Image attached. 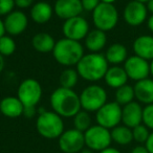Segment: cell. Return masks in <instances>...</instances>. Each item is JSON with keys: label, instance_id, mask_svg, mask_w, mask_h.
<instances>
[{"label": "cell", "instance_id": "6da1fadb", "mask_svg": "<svg viewBox=\"0 0 153 153\" xmlns=\"http://www.w3.org/2000/svg\"><path fill=\"white\" fill-rule=\"evenodd\" d=\"M105 55L101 53H90L84 55L76 64V72L82 79L89 82H97L104 79L109 68Z\"/></svg>", "mask_w": 153, "mask_h": 153}, {"label": "cell", "instance_id": "7a4b0ae2", "mask_svg": "<svg viewBox=\"0 0 153 153\" xmlns=\"http://www.w3.org/2000/svg\"><path fill=\"white\" fill-rule=\"evenodd\" d=\"M51 106L53 111L62 117H74L82 109L79 94L61 86L51 94Z\"/></svg>", "mask_w": 153, "mask_h": 153}, {"label": "cell", "instance_id": "3957f363", "mask_svg": "<svg viewBox=\"0 0 153 153\" xmlns=\"http://www.w3.org/2000/svg\"><path fill=\"white\" fill-rule=\"evenodd\" d=\"M53 56L59 64L63 66H74L79 63L84 56L83 45L79 41L67 38L60 39L56 42Z\"/></svg>", "mask_w": 153, "mask_h": 153}, {"label": "cell", "instance_id": "277c9868", "mask_svg": "<svg viewBox=\"0 0 153 153\" xmlns=\"http://www.w3.org/2000/svg\"><path fill=\"white\" fill-rule=\"evenodd\" d=\"M36 121V129L42 137L47 140H56L61 136L64 130V122L62 117L55 111H47L44 109L38 110Z\"/></svg>", "mask_w": 153, "mask_h": 153}, {"label": "cell", "instance_id": "5b68a950", "mask_svg": "<svg viewBox=\"0 0 153 153\" xmlns=\"http://www.w3.org/2000/svg\"><path fill=\"white\" fill-rule=\"evenodd\" d=\"M92 21L96 28L103 32H109L119 22V12L113 4L101 2L92 12Z\"/></svg>", "mask_w": 153, "mask_h": 153}, {"label": "cell", "instance_id": "8992f818", "mask_svg": "<svg viewBox=\"0 0 153 153\" xmlns=\"http://www.w3.org/2000/svg\"><path fill=\"white\" fill-rule=\"evenodd\" d=\"M80 102L83 110L87 112H97L107 103V92L102 86L91 84L81 92Z\"/></svg>", "mask_w": 153, "mask_h": 153}, {"label": "cell", "instance_id": "52a82bcc", "mask_svg": "<svg viewBox=\"0 0 153 153\" xmlns=\"http://www.w3.org/2000/svg\"><path fill=\"white\" fill-rule=\"evenodd\" d=\"M85 146L92 151H102L110 147L112 142L111 132L109 129L100 125H92L87 131L84 132Z\"/></svg>", "mask_w": 153, "mask_h": 153}, {"label": "cell", "instance_id": "ba28073f", "mask_svg": "<svg viewBox=\"0 0 153 153\" xmlns=\"http://www.w3.org/2000/svg\"><path fill=\"white\" fill-rule=\"evenodd\" d=\"M97 124L107 129H113L122 122V106L117 102H107L96 112Z\"/></svg>", "mask_w": 153, "mask_h": 153}, {"label": "cell", "instance_id": "9c48e42d", "mask_svg": "<svg viewBox=\"0 0 153 153\" xmlns=\"http://www.w3.org/2000/svg\"><path fill=\"white\" fill-rule=\"evenodd\" d=\"M42 97V87L35 79H25L18 87L17 98L24 107H36Z\"/></svg>", "mask_w": 153, "mask_h": 153}, {"label": "cell", "instance_id": "30bf717a", "mask_svg": "<svg viewBox=\"0 0 153 153\" xmlns=\"http://www.w3.org/2000/svg\"><path fill=\"white\" fill-rule=\"evenodd\" d=\"M89 30V23L82 16H76V17L65 20L62 26L64 38L79 41V42L85 39Z\"/></svg>", "mask_w": 153, "mask_h": 153}, {"label": "cell", "instance_id": "8fae6325", "mask_svg": "<svg viewBox=\"0 0 153 153\" xmlns=\"http://www.w3.org/2000/svg\"><path fill=\"white\" fill-rule=\"evenodd\" d=\"M84 146V133L74 128L65 130L59 137V147L64 153H80Z\"/></svg>", "mask_w": 153, "mask_h": 153}, {"label": "cell", "instance_id": "7c38bea8", "mask_svg": "<svg viewBox=\"0 0 153 153\" xmlns=\"http://www.w3.org/2000/svg\"><path fill=\"white\" fill-rule=\"evenodd\" d=\"M123 67L128 78L135 82L147 79L150 76V62L135 55L128 57Z\"/></svg>", "mask_w": 153, "mask_h": 153}, {"label": "cell", "instance_id": "4fadbf2b", "mask_svg": "<svg viewBox=\"0 0 153 153\" xmlns=\"http://www.w3.org/2000/svg\"><path fill=\"white\" fill-rule=\"evenodd\" d=\"M148 10L145 3L131 0L126 4L123 12V18L130 26H140L148 19Z\"/></svg>", "mask_w": 153, "mask_h": 153}, {"label": "cell", "instance_id": "5bb4252c", "mask_svg": "<svg viewBox=\"0 0 153 153\" xmlns=\"http://www.w3.org/2000/svg\"><path fill=\"white\" fill-rule=\"evenodd\" d=\"M5 33L10 36H19L26 30L28 25L27 16L22 11H13L4 19Z\"/></svg>", "mask_w": 153, "mask_h": 153}, {"label": "cell", "instance_id": "9a60e30c", "mask_svg": "<svg viewBox=\"0 0 153 153\" xmlns=\"http://www.w3.org/2000/svg\"><path fill=\"white\" fill-rule=\"evenodd\" d=\"M53 12L59 18L67 20L81 16L83 7L81 0H57L53 5Z\"/></svg>", "mask_w": 153, "mask_h": 153}, {"label": "cell", "instance_id": "2e32d148", "mask_svg": "<svg viewBox=\"0 0 153 153\" xmlns=\"http://www.w3.org/2000/svg\"><path fill=\"white\" fill-rule=\"evenodd\" d=\"M143 108L140 103L133 102L122 107V123L129 128H134L143 123Z\"/></svg>", "mask_w": 153, "mask_h": 153}, {"label": "cell", "instance_id": "e0dca14e", "mask_svg": "<svg viewBox=\"0 0 153 153\" xmlns=\"http://www.w3.org/2000/svg\"><path fill=\"white\" fill-rule=\"evenodd\" d=\"M134 55L140 58L152 61L153 60V36L152 35H142L138 36L132 44Z\"/></svg>", "mask_w": 153, "mask_h": 153}, {"label": "cell", "instance_id": "ac0fdd59", "mask_svg": "<svg viewBox=\"0 0 153 153\" xmlns=\"http://www.w3.org/2000/svg\"><path fill=\"white\" fill-rule=\"evenodd\" d=\"M133 89L138 103L145 105L153 104V79L147 78L135 82Z\"/></svg>", "mask_w": 153, "mask_h": 153}, {"label": "cell", "instance_id": "d6986e66", "mask_svg": "<svg viewBox=\"0 0 153 153\" xmlns=\"http://www.w3.org/2000/svg\"><path fill=\"white\" fill-rule=\"evenodd\" d=\"M23 104L17 97H5L0 101V112L7 117H19L23 115Z\"/></svg>", "mask_w": 153, "mask_h": 153}, {"label": "cell", "instance_id": "ffe728a7", "mask_svg": "<svg viewBox=\"0 0 153 153\" xmlns=\"http://www.w3.org/2000/svg\"><path fill=\"white\" fill-rule=\"evenodd\" d=\"M128 79L129 78H128L124 67L119 65L110 66L104 76L105 83L109 87L114 88V89H117V88L126 85L128 82Z\"/></svg>", "mask_w": 153, "mask_h": 153}, {"label": "cell", "instance_id": "44dd1931", "mask_svg": "<svg viewBox=\"0 0 153 153\" xmlns=\"http://www.w3.org/2000/svg\"><path fill=\"white\" fill-rule=\"evenodd\" d=\"M107 43V35L98 28L89 30L85 37V46L90 53H100Z\"/></svg>", "mask_w": 153, "mask_h": 153}, {"label": "cell", "instance_id": "7402d4cb", "mask_svg": "<svg viewBox=\"0 0 153 153\" xmlns=\"http://www.w3.org/2000/svg\"><path fill=\"white\" fill-rule=\"evenodd\" d=\"M53 7L45 1H39L35 3L30 9V17L33 21L38 24L48 22L53 17Z\"/></svg>", "mask_w": 153, "mask_h": 153}, {"label": "cell", "instance_id": "603a6c76", "mask_svg": "<svg viewBox=\"0 0 153 153\" xmlns=\"http://www.w3.org/2000/svg\"><path fill=\"white\" fill-rule=\"evenodd\" d=\"M105 58L108 63L112 65H120L122 63H125L128 58L127 47L121 43H113L107 48Z\"/></svg>", "mask_w": 153, "mask_h": 153}, {"label": "cell", "instance_id": "cb8c5ba5", "mask_svg": "<svg viewBox=\"0 0 153 153\" xmlns=\"http://www.w3.org/2000/svg\"><path fill=\"white\" fill-rule=\"evenodd\" d=\"M32 45L38 53H53V48H55L56 41L47 33H38L36 34L32 39Z\"/></svg>", "mask_w": 153, "mask_h": 153}, {"label": "cell", "instance_id": "d4e9b609", "mask_svg": "<svg viewBox=\"0 0 153 153\" xmlns=\"http://www.w3.org/2000/svg\"><path fill=\"white\" fill-rule=\"evenodd\" d=\"M111 138L112 142L120 146H127L131 144L133 140V134H132V129L125 125H119L111 129Z\"/></svg>", "mask_w": 153, "mask_h": 153}, {"label": "cell", "instance_id": "484cf974", "mask_svg": "<svg viewBox=\"0 0 153 153\" xmlns=\"http://www.w3.org/2000/svg\"><path fill=\"white\" fill-rule=\"evenodd\" d=\"M114 97H115V102L121 105V106H125V105L133 102L134 99H135L133 86L129 85V84H126V85L117 88V91H115Z\"/></svg>", "mask_w": 153, "mask_h": 153}, {"label": "cell", "instance_id": "4316f807", "mask_svg": "<svg viewBox=\"0 0 153 153\" xmlns=\"http://www.w3.org/2000/svg\"><path fill=\"white\" fill-rule=\"evenodd\" d=\"M78 79H79V74L76 72V69L70 67L66 68L60 74V85H61V87L72 89L78 83Z\"/></svg>", "mask_w": 153, "mask_h": 153}, {"label": "cell", "instance_id": "83f0119b", "mask_svg": "<svg viewBox=\"0 0 153 153\" xmlns=\"http://www.w3.org/2000/svg\"><path fill=\"white\" fill-rule=\"evenodd\" d=\"M74 129L79 130L81 132H85L91 127V117L89 112L85 110H80L74 117Z\"/></svg>", "mask_w": 153, "mask_h": 153}, {"label": "cell", "instance_id": "f1b7e54d", "mask_svg": "<svg viewBox=\"0 0 153 153\" xmlns=\"http://www.w3.org/2000/svg\"><path fill=\"white\" fill-rule=\"evenodd\" d=\"M16 51V43L12 36L4 35L0 38V55L3 57L12 56Z\"/></svg>", "mask_w": 153, "mask_h": 153}, {"label": "cell", "instance_id": "f546056e", "mask_svg": "<svg viewBox=\"0 0 153 153\" xmlns=\"http://www.w3.org/2000/svg\"><path fill=\"white\" fill-rule=\"evenodd\" d=\"M132 134H133V140H135L138 145H145L150 135V130L142 123L136 127L132 128Z\"/></svg>", "mask_w": 153, "mask_h": 153}, {"label": "cell", "instance_id": "4dcf8cb0", "mask_svg": "<svg viewBox=\"0 0 153 153\" xmlns=\"http://www.w3.org/2000/svg\"><path fill=\"white\" fill-rule=\"evenodd\" d=\"M143 124L153 131V104L146 105L143 108Z\"/></svg>", "mask_w": 153, "mask_h": 153}, {"label": "cell", "instance_id": "1f68e13d", "mask_svg": "<svg viewBox=\"0 0 153 153\" xmlns=\"http://www.w3.org/2000/svg\"><path fill=\"white\" fill-rule=\"evenodd\" d=\"M15 7V0H0V16H7Z\"/></svg>", "mask_w": 153, "mask_h": 153}, {"label": "cell", "instance_id": "d6a6232c", "mask_svg": "<svg viewBox=\"0 0 153 153\" xmlns=\"http://www.w3.org/2000/svg\"><path fill=\"white\" fill-rule=\"evenodd\" d=\"M83 10L87 12H94V10L101 3V0H81Z\"/></svg>", "mask_w": 153, "mask_h": 153}, {"label": "cell", "instance_id": "836d02e7", "mask_svg": "<svg viewBox=\"0 0 153 153\" xmlns=\"http://www.w3.org/2000/svg\"><path fill=\"white\" fill-rule=\"evenodd\" d=\"M34 3V0H15V4L17 7L23 10L30 7Z\"/></svg>", "mask_w": 153, "mask_h": 153}, {"label": "cell", "instance_id": "e575fe53", "mask_svg": "<svg viewBox=\"0 0 153 153\" xmlns=\"http://www.w3.org/2000/svg\"><path fill=\"white\" fill-rule=\"evenodd\" d=\"M38 113V110H37L36 107H24L23 110V115L27 119H32L35 115Z\"/></svg>", "mask_w": 153, "mask_h": 153}, {"label": "cell", "instance_id": "d590c367", "mask_svg": "<svg viewBox=\"0 0 153 153\" xmlns=\"http://www.w3.org/2000/svg\"><path fill=\"white\" fill-rule=\"evenodd\" d=\"M145 147L147 148L149 153H153V131L150 132V135H149L148 140L145 143Z\"/></svg>", "mask_w": 153, "mask_h": 153}, {"label": "cell", "instance_id": "8d00e7d4", "mask_svg": "<svg viewBox=\"0 0 153 153\" xmlns=\"http://www.w3.org/2000/svg\"><path fill=\"white\" fill-rule=\"evenodd\" d=\"M130 153H149V152L146 147H145V145H137V146H135L132 149Z\"/></svg>", "mask_w": 153, "mask_h": 153}, {"label": "cell", "instance_id": "74e56055", "mask_svg": "<svg viewBox=\"0 0 153 153\" xmlns=\"http://www.w3.org/2000/svg\"><path fill=\"white\" fill-rule=\"evenodd\" d=\"M100 153H122V152L117 148H113V147H108V148L100 151Z\"/></svg>", "mask_w": 153, "mask_h": 153}, {"label": "cell", "instance_id": "f35d334b", "mask_svg": "<svg viewBox=\"0 0 153 153\" xmlns=\"http://www.w3.org/2000/svg\"><path fill=\"white\" fill-rule=\"evenodd\" d=\"M147 26H148V30L153 34V14H151V16H149L147 19Z\"/></svg>", "mask_w": 153, "mask_h": 153}, {"label": "cell", "instance_id": "ab89813d", "mask_svg": "<svg viewBox=\"0 0 153 153\" xmlns=\"http://www.w3.org/2000/svg\"><path fill=\"white\" fill-rule=\"evenodd\" d=\"M5 35V27H4V22L0 19V38Z\"/></svg>", "mask_w": 153, "mask_h": 153}, {"label": "cell", "instance_id": "60d3db41", "mask_svg": "<svg viewBox=\"0 0 153 153\" xmlns=\"http://www.w3.org/2000/svg\"><path fill=\"white\" fill-rule=\"evenodd\" d=\"M147 10H148L149 13L153 14V0H149L148 2L146 3Z\"/></svg>", "mask_w": 153, "mask_h": 153}, {"label": "cell", "instance_id": "b9f144b4", "mask_svg": "<svg viewBox=\"0 0 153 153\" xmlns=\"http://www.w3.org/2000/svg\"><path fill=\"white\" fill-rule=\"evenodd\" d=\"M3 68H4V57L0 55V74L3 70Z\"/></svg>", "mask_w": 153, "mask_h": 153}, {"label": "cell", "instance_id": "7bdbcfd3", "mask_svg": "<svg viewBox=\"0 0 153 153\" xmlns=\"http://www.w3.org/2000/svg\"><path fill=\"white\" fill-rule=\"evenodd\" d=\"M117 0H101V2L102 3H108V4H113Z\"/></svg>", "mask_w": 153, "mask_h": 153}, {"label": "cell", "instance_id": "ee69618b", "mask_svg": "<svg viewBox=\"0 0 153 153\" xmlns=\"http://www.w3.org/2000/svg\"><path fill=\"white\" fill-rule=\"evenodd\" d=\"M80 153H94V151H92L91 149H89V148H86V149H83V150H82Z\"/></svg>", "mask_w": 153, "mask_h": 153}, {"label": "cell", "instance_id": "f6af8a7d", "mask_svg": "<svg viewBox=\"0 0 153 153\" xmlns=\"http://www.w3.org/2000/svg\"><path fill=\"white\" fill-rule=\"evenodd\" d=\"M150 76H152V79H153V60L150 61Z\"/></svg>", "mask_w": 153, "mask_h": 153}, {"label": "cell", "instance_id": "bcb514c9", "mask_svg": "<svg viewBox=\"0 0 153 153\" xmlns=\"http://www.w3.org/2000/svg\"><path fill=\"white\" fill-rule=\"evenodd\" d=\"M135 1H138V2H142V3H145V4H146L149 0H135Z\"/></svg>", "mask_w": 153, "mask_h": 153}]
</instances>
